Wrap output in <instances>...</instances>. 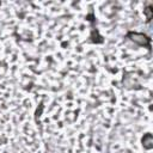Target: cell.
Masks as SVG:
<instances>
[{"mask_svg": "<svg viewBox=\"0 0 153 153\" xmlns=\"http://www.w3.org/2000/svg\"><path fill=\"white\" fill-rule=\"evenodd\" d=\"M127 36L134 43H136L139 45L147 47L148 49H151V38L148 36H146L145 33H141V32H128Z\"/></svg>", "mask_w": 153, "mask_h": 153, "instance_id": "1", "label": "cell"}, {"mask_svg": "<svg viewBox=\"0 0 153 153\" xmlns=\"http://www.w3.org/2000/svg\"><path fill=\"white\" fill-rule=\"evenodd\" d=\"M142 145L146 149H151L153 147V140H152V135L151 134H146L142 137Z\"/></svg>", "mask_w": 153, "mask_h": 153, "instance_id": "2", "label": "cell"}, {"mask_svg": "<svg viewBox=\"0 0 153 153\" xmlns=\"http://www.w3.org/2000/svg\"><path fill=\"white\" fill-rule=\"evenodd\" d=\"M145 13H146V16H147V20H149V19L152 18V10H151V7H147V8L145 10Z\"/></svg>", "mask_w": 153, "mask_h": 153, "instance_id": "3", "label": "cell"}]
</instances>
